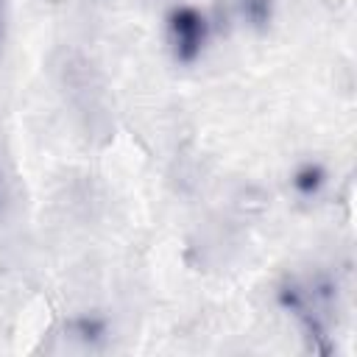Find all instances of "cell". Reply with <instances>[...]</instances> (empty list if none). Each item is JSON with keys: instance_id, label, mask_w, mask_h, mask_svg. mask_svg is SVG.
Wrapping results in <instances>:
<instances>
[{"instance_id": "1", "label": "cell", "mask_w": 357, "mask_h": 357, "mask_svg": "<svg viewBox=\"0 0 357 357\" xmlns=\"http://www.w3.org/2000/svg\"><path fill=\"white\" fill-rule=\"evenodd\" d=\"M167 33H170V45H173L176 59L178 61H195L206 45L209 25L198 8L178 6L167 17Z\"/></svg>"}, {"instance_id": "4", "label": "cell", "mask_w": 357, "mask_h": 357, "mask_svg": "<svg viewBox=\"0 0 357 357\" xmlns=\"http://www.w3.org/2000/svg\"><path fill=\"white\" fill-rule=\"evenodd\" d=\"M0 39H3V0H0Z\"/></svg>"}, {"instance_id": "2", "label": "cell", "mask_w": 357, "mask_h": 357, "mask_svg": "<svg viewBox=\"0 0 357 357\" xmlns=\"http://www.w3.org/2000/svg\"><path fill=\"white\" fill-rule=\"evenodd\" d=\"M234 8H237V14L245 20V22H251L254 28H262L268 20H271V0H229Z\"/></svg>"}, {"instance_id": "3", "label": "cell", "mask_w": 357, "mask_h": 357, "mask_svg": "<svg viewBox=\"0 0 357 357\" xmlns=\"http://www.w3.org/2000/svg\"><path fill=\"white\" fill-rule=\"evenodd\" d=\"M318 184H321V170H318V167H304V170L296 176V187H298L301 192H312Z\"/></svg>"}]
</instances>
